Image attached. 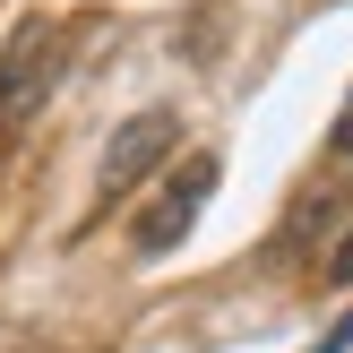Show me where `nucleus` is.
<instances>
[{
  "label": "nucleus",
  "mask_w": 353,
  "mask_h": 353,
  "mask_svg": "<svg viewBox=\"0 0 353 353\" xmlns=\"http://www.w3.org/2000/svg\"><path fill=\"white\" fill-rule=\"evenodd\" d=\"M61 69H69V26L61 17H17L9 43H0V147L52 103Z\"/></svg>",
  "instance_id": "f257e3e1"
},
{
  "label": "nucleus",
  "mask_w": 353,
  "mask_h": 353,
  "mask_svg": "<svg viewBox=\"0 0 353 353\" xmlns=\"http://www.w3.org/2000/svg\"><path fill=\"white\" fill-rule=\"evenodd\" d=\"M216 155H190L181 172H164V190H155V207H138V224H130V250L138 259H172L190 233H199V216H207V199H216Z\"/></svg>",
  "instance_id": "f03ea898"
},
{
  "label": "nucleus",
  "mask_w": 353,
  "mask_h": 353,
  "mask_svg": "<svg viewBox=\"0 0 353 353\" xmlns=\"http://www.w3.org/2000/svg\"><path fill=\"white\" fill-rule=\"evenodd\" d=\"M172 147H181V112H130L112 130V147H103V199H130Z\"/></svg>",
  "instance_id": "7ed1b4c3"
},
{
  "label": "nucleus",
  "mask_w": 353,
  "mask_h": 353,
  "mask_svg": "<svg viewBox=\"0 0 353 353\" xmlns=\"http://www.w3.org/2000/svg\"><path fill=\"white\" fill-rule=\"evenodd\" d=\"M327 147H336V164H353V86H345V103H336V130H327Z\"/></svg>",
  "instance_id": "20e7f679"
},
{
  "label": "nucleus",
  "mask_w": 353,
  "mask_h": 353,
  "mask_svg": "<svg viewBox=\"0 0 353 353\" xmlns=\"http://www.w3.org/2000/svg\"><path fill=\"white\" fill-rule=\"evenodd\" d=\"M327 285H353V233L336 241V259H327Z\"/></svg>",
  "instance_id": "39448f33"
},
{
  "label": "nucleus",
  "mask_w": 353,
  "mask_h": 353,
  "mask_svg": "<svg viewBox=\"0 0 353 353\" xmlns=\"http://www.w3.org/2000/svg\"><path fill=\"white\" fill-rule=\"evenodd\" d=\"M345 345H353V310H345L336 327H327V345H310V353H345Z\"/></svg>",
  "instance_id": "423d86ee"
}]
</instances>
